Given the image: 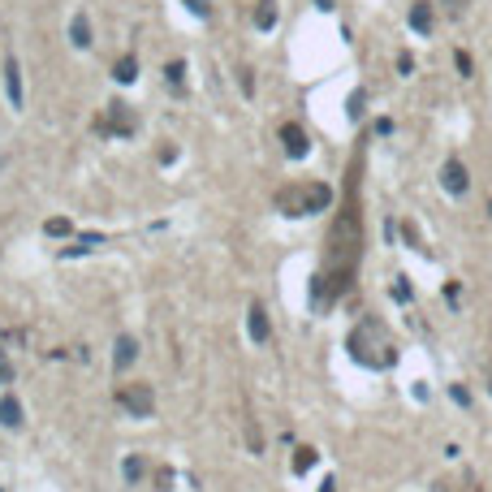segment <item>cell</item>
<instances>
[{"mask_svg":"<svg viewBox=\"0 0 492 492\" xmlns=\"http://www.w3.org/2000/svg\"><path fill=\"white\" fill-rule=\"evenodd\" d=\"M238 87H242V95H255V73H251L246 65L238 69Z\"/></svg>","mask_w":492,"mask_h":492,"instance_id":"ffe728a7","label":"cell"},{"mask_svg":"<svg viewBox=\"0 0 492 492\" xmlns=\"http://www.w3.org/2000/svg\"><path fill=\"white\" fill-rule=\"evenodd\" d=\"M246 324H251V342H255V346H264L268 337H272V320H268V307H264V302H251Z\"/></svg>","mask_w":492,"mask_h":492,"instance_id":"ba28073f","label":"cell"},{"mask_svg":"<svg viewBox=\"0 0 492 492\" xmlns=\"http://www.w3.org/2000/svg\"><path fill=\"white\" fill-rule=\"evenodd\" d=\"M316 458H320V454H316V449H311V445L294 449V471H298V475H307V471H311V466H316Z\"/></svg>","mask_w":492,"mask_h":492,"instance_id":"2e32d148","label":"cell"},{"mask_svg":"<svg viewBox=\"0 0 492 492\" xmlns=\"http://www.w3.org/2000/svg\"><path fill=\"white\" fill-rule=\"evenodd\" d=\"M454 65H458V73H462V78H471V73H475V61H471V57H466V52H462V48L454 52Z\"/></svg>","mask_w":492,"mask_h":492,"instance_id":"ac0fdd59","label":"cell"},{"mask_svg":"<svg viewBox=\"0 0 492 492\" xmlns=\"http://www.w3.org/2000/svg\"><path fill=\"white\" fill-rule=\"evenodd\" d=\"M121 471H125V479H129V484H134V479H143V458H125V466H121Z\"/></svg>","mask_w":492,"mask_h":492,"instance_id":"d6986e66","label":"cell"},{"mask_svg":"<svg viewBox=\"0 0 492 492\" xmlns=\"http://www.w3.org/2000/svg\"><path fill=\"white\" fill-rule=\"evenodd\" d=\"M350 354H354V363H363V367H372V372H380V367H393V337L384 332V324L380 320H358L354 324V332H350Z\"/></svg>","mask_w":492,"mask_h":492,"instance_id":"7a4b0ae2","label":"cell"},{"mask_svg":"<svg viewBox=\"0 0 492 492\" xmlns=\"http://www.w3.org/2000/svg\"><path fill=\"white\" fill-rule=\"evenodd\" d=\"M22 419H26V414H22V402L9 393V398H0V423H5V428H22Z\"/></svg>","mask_w":492,"mask_h":492,"instance_id":"4fadbf2b","label":"cell"},{"mask_svg":"<svg viewBox=\"0 0 492 492\" xmlns=\"http://www.w3.org/2000/svg\"><path fill=\"white\" fill-rule=\"evenodd\" d=\"M69 43H73V48H91V17H87V13H73V22H69Z\"/></svg>","mask_w":492,"mask_h":492,"instance_id":"7c38bea8","label":"cell"},{"mask_svg":"<svg viewBox=\"0 0 492 492\" xmlns=\"http://www.w3.org/2000/svg\"><path fill=\"white\" fill-rule=\"evenodd\" d=\"M406 22H410V31L432 35V31H436V9L428 5V0H414V5H410V13H406Z\"/></svg>","mask_w":492,"mask_h":492,"instance_id":"9c48e42d","label":"cell"},{"mask_svg":"<svg viewBox=\"0 0 492 492\" xmlns=\"http://www.w3.org/2000/svg\"><path fill=\"white\" fill-rule=\"evenodd\" d=\"M113 350H117V354H113V367H117V372H125L129 363L139 358V342H134V337H117Z\"/></svg>","mask_w":492,"mask_h":492,"instance_id":"8fae6325","label":"cell"},{"mask_svg":"<svg viewBox=\"0 0 492 492\" xmlns=\"http://www.w3.org/2000/svg\"><path fill=\"white\" fill-rule=\"evenodd\" d=\"M181 73H186V65H181V61H173V65L164 69V78H169V83H173V87H181Z\"/></svg>","mask_w":492,"mask_h":492,"instance_id":"cb8c5ba5","label":"cell"},{"mask_svg":"<svg viewBox=\"0 0 492 492\" xmlns=\"http://www.w3.org/2000/svg\"><path fill=\"white\" fill-rule=\"evenodd\" d=\"M246 440H251V449H255V454H264V436H259V428H255V423L246 428Z\"/></svg>","mask_w":492,"mask_h":492,"instance_id":"d4e9b609","label":"cell"},{"mask_svg":"<svg viewBox=\"0 0 492 492\" xmlns=\"http://www.w3.org/2000/svg\"><path fill=\"white\" fill-rule=\"evenodd\" d=\"M281 143H285V155H290V160H307V155H311V139H307V129H302V125H294V121H285V125H281Z\"/></svg>","mask_w":492,"mask_h":492,"instance_id":"52a82bcc","label":"cell"},{"mask_svg":"<svg viewBox=\"0 0 492 492\" xmlns=\"http://www.w3.org/2000/svg\"><path fill=\"white\" fill-rule=\"evenodd\" d=\"M134 129H139V117L121 99L104 104V113L95 117V134H104V139H125V134H134Z\"/></svg>","mask_w":492,"mask_h":492,"instance_id":"277c9868","label":"cell"},{"mask_svg":"<svg viewBox=\"0 0 492 492\" xmlns=\"http://www.w3.org/2000/svg\"><path fill=\"white\" fill-rule=\"evenodd\" d=\"M186 9L199 13V17H212V0H186Z\"/></svg>","mask_w":492,"mask_h":492,"instance_id":"7402d4cb","label":"cell"},{"mask_svg":"<svg viewBox=\"0 0 492 492\" xmlns=\"http://www.w3.org/2000/svg\"><path fill=\"white\" fill-rule=\"evenodd\" d=\"M255 26H259V31H272V26H276V0H259V9H255Z\"/></svg>","mask_w":492,"mask_h":492,"instance_id":"9a60e30c","label":"cell"},{"mask_svg":"<svg viewBox=\"0 0 492 492\" xmlns=\"http://www.w3.org/2000/svg\"><path fill=\"white\" fill-rule=\"evenodd\" d=\"M69 229H73V225H69L65 216H61V220H48V225H43V233H48V238H65Z\"/></svg>","mask_w":492,"mask_h":492,"instance_id":"e0dca14e","label":"cell"},{"mask_svg":"<svg viewBox=\"0 0 492 492\" xmlns=\"http://www.w3.org/2000/svg\"><path fill=\"white\" fill-rule=\"evenodd\" d=\"M440 186H445L449 195H466V190H471V173H466V164L458 160V155H449V160L440 164Z\"/></svg>","mask_w":492,"mask_h":492,"instance_id":"8992f818","label":"cell"},{"mask_svg":"<svg viewBox=\"0 0 492 492\" xmlns=\"http://www.w3.org/2000/svg\"><path fill=\"white\" fill-rule=\"evenodd\" d=\"M117 402H121V410L129 414V419H151V410H155V393H151V384H143V380L121 384Z\"/></svg>","mask_w":492,"mask_h":492,"instance_id":"5b68a950","label":"cell"},{"mask_svg":"<svg viewBox=\"0 0 492 492\" xmlns=\"http://www.w3.org/2000/svg\"><path fill=\"white\" fill-rule=\"evenodd\" d=\"M276 207L285 216H316V212H328L332 207V186L324 181H298V186H285L276 195Z\"/></svg>","mask_w":492,"mask_h":492,"instance_id":"3957f363","label":"cell"},{"mask_svg":"<svg viewBox=\"0 0 492 492\" xmlns=\"http://www.w3.org/2000/svg\"><path fill=\"white\" fill-rule=\"evenodd\" d=\"M320 492H337V484H332V479H324V484H320Z\"/></svg>","mask_w":492,"mask_h":492,"instance_id":"f1b7e54d","label":"cell"},{"mask_svg":"<svg viewBox=\"0 0 492 492\" xmlns=\"http://www.w3.org/2000/svg\"><path fill=\"white\" fill-rule=\"evenodd\" d=\"M449 393H454V402H458V406H471V393H466L462 384H449Z\"/></svg>","mask_w":492,"mask_h":492,"instance_id":"484cf974","label":"cell"},{"mask_svg":"<svg viewBox=\"0 0 492 492\" xmlns=\"http://www.w3.org/2000/svg\"><path fill=\"white\" fill-rule=\"evenodd\" d=\"M5 91H9V104H13V108H22V99H26V95H22V69H17V61H13V57L5 61Z\"/></svg>","mask_w":492,"mask_h":492,"instance_id":"30bf717a","label":"cell"},{"mask_svg":"<svg viewBox=\"0 0 492 492\" xmlns=\"http://www.w3.org/2000/svg\"><path fill=\"white\" fill-rule=\"evenodd\" d=\"M9 380H13V367H9L5 358H0V384H9Z\"/></svg>","mask_w":492,"mask_h":492,"instance_id":"4316f807","label":"cell"},{"mask_svg":"<svg viewBox=\"0 0 492 492\" xmlns=\"http://www.w3.org/2000/svg\"><path fill=\"white\" fill-rule=\"evenodd\" d=\"M358 169H363V155L350 160V181H346V199L332 216V229H328V264L324 272H316L311 281V302L316 311H328L337 307L350 285H354V272H358V259H363V195H358Z\"/></svg>","mask_w":492,"mask_h":492,"instance_id":"6da1fadb","label":"cell"},{"mask_svg":"<svg viewBox=\"0 0 492 492\" xmlns=\"http://www.w3.org/2000/svg\"><path fill=\"white\" fill-rule=\"evenodd\" d=\"M488 388H492V384H488Z\"/></svg>","mask_w":492,"mask_h":492,"instance_id":"f546056e","label":"cell"},{"mask_svg":"<svg viewBox=\"0 0 492 492\" xmlns=\"http://www.w3.org/2000/svg\"><path fill=\"white\" fill-rule=\"evenodd\" d=\"M393 298H398V302H410V298H414V290L406 285V276H398V285H393Z\"/></svg>","mask_w":492,"mask_h":492,"instance_id":"603a6c76","label":"cell"},{"mask_svg":"<svg viewBox=\"0 0 492 492\" xmlns=\"http://www.w3.org/2000/svg\"><path fill=\"white\" fill-rule=\"evenodd\" d=\"M398 69H402V73H410V69H414V57H406V52H402V57H398Z\"/></svg>","mask_w":492,"mask_h":492,"instance_id":"83f0119b","label":"cell"},{"mask_svg":"<svg viewBox=\"0 0 492 492\" xmlns=\"http://www.w3.org/2000/svg\"><path fill=\"white\" fill-rule=\"evenodd\" d=\"M402 238H406V242H410L414 251H423V242H419V229H414L410 220H402Z\"/></svg>","mask_w":492,"mask_h":492,"instance_id":"44dd1931","label":"cell"},{"mask_svg":"<svg viewBox=\"0 0 492 492\" xmlns=\"http://www.w3.org/2000/svg\"><path fill=\"white\" fill-rule=\"evenodd\" d=\"M113 78H117V83H134V78H139V57H121L117 65H113Z\"/></svg>","mask_w":492,"mask_h":492,"instance_id":"5bb4252c","label":"cell"}]
</instances>
